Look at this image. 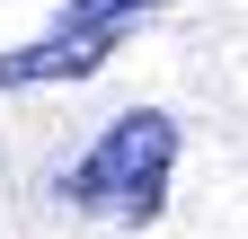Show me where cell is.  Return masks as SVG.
Returning <instances> with one entry per match:
<instances>
[{"label":"cell","instance_id":"6da1fadb","mask_svg":"<svg viewBox=\"0 0 248 239\" xmlns=\"http://www.w3.org/2000/svg\"><path fill=\"white\" fill-rule=\"evenodd\" d=\"M169 177H177V124H169L160 106H133V115H115V124L62 168L53 195L71 204V213H89V222L142 230V222H160Z\"/></svg>","mask_w":248,"mask_h":239},{"label":"cell","instance_id":"7a4b0ae2","mask_svg":"<svg viewBox=\"0 0 248 239\" xmlns=\"http://www.w3.org/2000/svg\"><path fill=\"white\" fill-rule=\"evenodd\" d=\"M169 9V0H62L45 36H27L18 53H0V89H45V80H89L107 71V53L124 45V27Z\"/></svg>","mask_w":248,"mask_h":239}]
</instances>
